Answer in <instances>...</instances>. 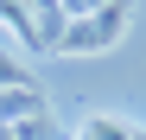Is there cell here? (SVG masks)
Segmentation results:
<instances>
[{
    "instance_id": "6da1fadb",
    "label": "cell",
    "mask_w": 146,
    "mask_h": 140,
    "mask_svg": "<svg viewBox=\"0 0 146 140\" xmlns=\"http://www.w3.org/2000/svg\"><path fill=\"white\" fill-rule=\"evenodd\" d=\"M121 32H127V0H114V7L89 13V19H70L64 38H57V51H108Z\"/></svg>"
}]
</instances>
